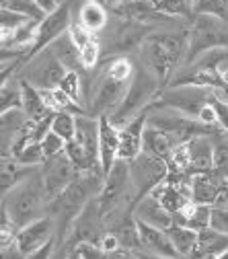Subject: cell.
I'll return each instance as SVG.
<instances>
[{"label":"cell","mask_w":228,"mask_h":259,"mask_svg":"<svg viewBox=\"0 0 228 259\" xmlns=\"http://www.w3.org/2000/svg\"><path fill=\"white\" fill-rule=\"evenodd\" d=\"M9 11L25 17L27 21H35L41 23L45 19V13L35 5V0H9Z\"/></svg>","instance_id":"obj_34"},{"label":"cell","mask_w":228,"mask_h":259,"mask_svg":"<svg viewBox=\"0 0 228 259\" xmlns=\"http://www.w3.org/2000/svg\"><path fill=\"white\" fill-rule=\"evenodd\" d=\"M169 177V167L165 160L154 158L146 152L136 156L129 163V179H132V189L136 196V204L152 193L158 185H162Z\"/></svg>","instance_id":"obj_5"},{"label":"cell","mask_w":228,"mask_h":259,"mask_svg":"<svg viewBox=\"0 0 228 259\" xmlns=\"http://www.w3.org/2000/svg\"><path fill=\"white\" fill-rule=\"evenodd\" d=\"M19 165L23 167H29V169H37L45 163V154H43V148L39 142H29L25 148H21L15 156H13Z\"/></svg>","instance_id":"obj_32"},{"label":"cell","mask_w":228,"mask_h":259,"mask_svg":"<svg viewBox=\"0 0 228 259\" xmlns=\"http://www.w3.org/2000/svg\"><path fill=\"white\" fill-rule=\"evenodd\" d=\"M224 181L226 179L218 177L214 171L191 175V202L200 206H214Z\"/></svg>","instance_id":"obj_17"},{"label":"cell","mask_w":228,"mask_h":259,"mask_svg":"<svg viewBox=\"0 0 228 259\" xmlns=\"http://www.w3.org/2000/svg\"><path fill=\"white\" fill-rule=\"evenodd\" d=\"M74 140L82 146L86 152L88 160L93 167H101L99 165V117H90V115H76V136Z\"/></svg>","instance_id":"obj_16"},{"label":"cell","mask_w":228,"mask_h":259,"mask_svg":"<svg viewBox=\"0 0 228 259\" xmlns=\"http://www.w3.org/2000/svg\"><path fill=\"white\" fill-rule=\"evenodd\" d=\"M148 35H150V25L125 19L119 25L115 37L111 39V50L113 52H127L132 48H140L148 39Z\"/></svg>","instance_id":"obj_19"},{"label":"cell","mask_w":228,"mask_h":259,"mask_svg":"<svg viewBox=\"0 0 228 259\" xmlns=\"http://www.w3.org/2000/svg\"><path fill=\"white\" fill-rule=\"evenodd\" d=\"M21 99H23L21 109L27 115L29 121H39V119H43V117H48L52 113L48 109V105L43 103V97H41L39 89H35L33 84H29L23 78H21Z\"/></svg>","instance_id":"obj_24"},{"label":"cell","mask_w":228,"mask_h":259,"mask_svg":"<svg viewBox=\"0 0 228 259\" xmlns=\"http://www.w3.org/2000/svg\"><path fill=\"white\" fill-rule=\"evenodd\" d=\"M41 148H43V154H45V158H52V156H58V154H62L64 152V148H66V142H64L58 134H54V132H50L41 142Z\"/></svg>","instance_id":"obj_39"},{"label":"cell","mask_w":228,"mask_h":259,"mask_svg":"<svg viewBox=\"0 0 228 259\" xmlns=\"http://www.w3.org/2000/svg\"><path fill=\"white\" fill-rule=\"evenodd\" d=\"M138 224V237H140V251L160 257V259H177L179 253L171 243V237L167 231L150 226L142 220H136Z\"/></svg>","instance_id":"obj_13"},{"label":"cell","mask_w":228,"mask_h":259,"mask_svg":"<svg viewBox=\"0 0 228 259\" xmlns=\"http://www.w3.org/2000/svg\"><path fill=\"white\" fill-rule=\"evenodd\" d=\"M138 56L142 60V68L148 70L160 82V87L169 82L171 72L177 68L175 62L171 60V56L165 52V48H162L160 44H156L154 39H150V37L140 46Z\"/></svg>","instance_id":"obj_12"},{"label":"cell","mask_w":228,"mask_h":259,"mask_svg":"<svg viewBox=\"0 0 228 259\" xmlns=\"http://www.w3.org/2000/svg\"><path fill=\"white\" fill-rule=\"evenodd\" d=\"M228 251V235L214 229H204L198 233V243L187 259H218Z\"/></svg>","instance_id":"obj_20"},{"label":"cell","mask_w":228,"mask_h":259,"mask_svg":"<svg viewBox=\"0 0 228 259\" xmlns=\"http://www.w3.org/2000/svg\"><path fill=\"white\" fill-rule=\"evenodd\" d=\"M82 3H99V5H105L107 0H82Z\"/></svg>","instance_id":"obj_56"},{"label":"cell","mask_w":228,"mask_h":259,"mask_svg":"<svg viewBox=\"0 0 228 259\" xmlns=\"http://www.w3.org/2000/svg\"><path fill=\"white\" fill-rule=\"evenodd\" d=\"M195 15H210L228 23V0H195Z\"/></svg>","instance_id":"obj_36"},{"label":"cell","mask_w":228,"mask_h":259,"mask_svg":"<svg viewBox=\"0 0 228 259\" xmlns=\"http://www.w3.org/2000/svg\"><path fill=\"white\" fill-rule=\"evenodd\" d=\"M109 259H142L138 255V251H129V249H119L115 253L109 255Z\"/></svg>","instance_id":"obj_53"},{"label":"cell","mask_w":228,"mask_h":259,"mask_svg":"<svg viewBox=\"0 0 228 259\" xmlns=\"http://www.w3.org/2000/svg\"><path fill=\"white\" fill-rule=\"evenodd\" d=\"M41 171V179H43V191L48 202L56 200L64 189H68L76 177L80 175L76 171V167L70 163V158L66 156V152H62L58 156L45 158V163L39 167Z\"/></svg>","instance_id":"obj_9"},{"label":"cell","mask_w":228,"mask_h":259,"mask_svg":"<svg viewBox=\"0 0 228 259\" xmlns=\"http://www.w3.org/2000/svg\"><path fill=\"white\" fill-rule=\"evenodd\" d=\"M23 99H21V78L13 74L9 82L0 89V115H5L9 111L21 109Z\"/></svg>","instance_id":"obj_27"},{"label":"cell","mask_w":228,"mask_h":259,"mask_svg":"<svg viewBox=\"0 0 228 259\" xmlns=\"http://www.w3.org/2000/svg\"><path fill=\"white\" fill-rule=\"evenodd\" d=\"M76 21L86 31H90V33H99V31H103L107 27L109 15H107L105 5H99V3H82L80 9H78Z\"/></svg>","instance_id":"obj_25"},{"label":"cell","mask_w":228,"mask_h":259,"mask_svg":"<svg viewBox=\"0 0 228 259\" xmlns=\"http://www.w3.org/2000/svg\"><path fill=\"white\" fill-rule=\"evenodd\" d=\"M212 107H214V111H216L218 127L222 130V132H226V134H228V103H226V101L222 99V97L218 95V91H216L214 99H212Z\"/></svg>","instance_id":"obj_42"},{"label":"cell","mask_w":228,"mask_h":259,"mask_svg":"<svg viewBox=\"0 0 228 259\" xmlns=\"http://www.w3.org/2000/svg\"><path fill=\"white\" fill-rule=\"evenodd\" d=\"M218 259H228V251H226V253H224V255H220V257H218Z\"/></svg>","instance_id":"obj_58"},{"label":"cell","mask_w":228,"mask_h":259,"mask_svg":"<svg viewBox=\"0 0 228 259\" xmlns=\"http://www.w3.org/2000/svg\"><path fill=\"white\" fill-rule=\"evenodd\" d=\"M50 50L54 52V56L62 62V66L66 68V70H78L80 68V50L72 44V39L68 37V33H64L62 37H58L50 46Z\"/></svg>","instance_id":"obj_26"},{"label":"cell","mask_w":228,"mask_h":259,"mask_svg":"<svg viewBox=\"0 0 228 259\" xmlns=\"http://www.w3.org/2000/svg\"><path fill=\"white\" fill-rule=\"evenodd\" d=\"M160 93V82L142 66L136 70L132 82L127 84V91L123 95V99L119 107L109 115V121L115 127H123L129 123L134 117H138L144 109L150 107V103L156 99V95Z\"/></svg>","instance_id":"obj_2"},{"label":"cell","mask_w":228,"mask_h":259,"mask_svg":"<svg viewBox=\"0 0 228 259\" xmlns=\"http://www.w3.org/2000/svg\"><path fill=\"white\" fill-rule=\"evenodd\" d=\"M224 66H228V60H226V62H224Z\"/></svg>","instance_id":"obj_60"},{"label":"cell","mask_w":228,"mask_h":259,"mask_svg":"<svg viewBox=\"0 0 228 259\" xmlns=\"http://www.w3.org/2000/svg\"><path fill=\"white\" fill-rule=\"evenodd\" d=\"M0 259H25V255L19 251V247L15 243V245H11V247L0 251Z\"/></svg>","instance_id":"obj_52"},{"label":"cell","mask_w":228,"mask_h":259,"mask_svg":"<svg viewBox=\"0 0 228 259\" xmlns=\"http://www.w3.org/2000/svg\"><path fill=\"white\" fill-rule=\"evenodd\" d=\"M218 95H220V97H222V99H224V101L228 103V87H224V89H220V91H218Z\"/></svg>","instance_id":"obj_54"},{"label":"cell","mask_w":228,"mask_h":259,"mask_svg":"<svg viewBox=\"0 0 228 259\" xmlns=\"http://www.w3.org/2000/svg\"><path fill=\"white\" fill-rule=\"evenodd\" d=\"M54 239H56V222L52 216H43L35 222L23 226V229H19L15 243L23 255H31Z\"/></svg>","instance_id":"obj_11"},{"label":"cell","mask_w":228,"mask_h":259,"mask_svg":"<svg viewBox=\"0 0 228 259\" xmlns=\"http://www.w3.org/2000/svg\"><path fill=\"white\" fill-rule=\"evenodd\" d=\"M52 132L58 134L64 142H70L76 136V115L70 111H58L52 119Z\"/></svg>","instance_id":"obj_31"},{"label":"cell","mask_w":228,"mask_h":259,"mask_svg":"<svg viewBox=\"0 0 228 259\" xmlns=\"http://www.w3.org/2000/svg\"><path fill=\"white\" fill-rule=\"evenodd\" d=\"M19 70H21V78L27 80L29 84H33L35 89H56L62 82L64 74L68 72L50 48L33 56L29 62L21 64Z\"/></svg>","instance_id":"obj_6"},{"label":"cell","mask_w":228,"mask_h":259,"mask_svg":"<svg viewBox=\"0 0 228 259\" xmlns=\"http://www.w3.org/2000/svg\"><path fill=\"white\" fill-rule=\"evenodd\" d=\"M27 115L23 109L9 111L5 115H0V163L7 158H13V144L15 138L21 130L27 125Z\"/></svg>","instance_id":"obj_18"},{"label":"cell","mask_w":228,"mask_h":259,"mask_svg":"<svg viewBox=\"0 0 228 259\" xmlns=\"http://www.w3.org/2000/svg\"><path fill=\"white\" fill-rule=\"evenodd\" d=\"M127 84L129 82H117V80L109 78L103 72V68H101L99 78L93 80L95 89L88 95L90 97V105H88V113L86 115H90V117H103V115H107L109 117L119 107L123 95L127 91Z\"/></svg>","instance_id":"obj_8"},{"label":"cell","mask_w":228,"mask_h":259,"mask_svg":"<svg viewBox=\"0 0 228 259\" xmlns=\"http://www.w3.org/2000/svg\"><path fill=\"white\" fill-rule=\"evenodd\" d=\"M64 93H66L74 103H78L82 107V101H84V84H82V76L78 74V70H68L64 74L62 82L58 84Z\"/></svg>","instance_id":"obj_33"},{"label":"cell","mask_w":228,"mask_h":259,"mask_svg":"<svg viewBox=\"0 0 228 259\" xmlns=\"http://www.w3.org/2000/svg\"><path fill=\"white\" fill-rule=\"evenodd\" d=\"M74 251L82 257V259H109V255L95 243H80L74 247Z\"/></svg>","instance_id":"obj_43"},{"label":"cell","mask_w":228,"mask_h":259,"mask_svg":"<svg viewBox=\"0 0 228 259\" xmlns=\"http://www.w3.org/2000/svg\"><path fill=\"white\" fill-rule=\"evenodd\" d=\"M103 72L117 82H132V78L136 74L134 64L125 56H115L113 60H107L105 66H103Z\"/></svg>","instance_id":"obj_30"},{"label":"cell","mask_w":228,"mask_h":259,"mask_svg":"<svg viewBox=\"0 0 228 259\" xmlns=\"http://www.w3.org/2000/svg\"><path fill=\"white\" fill-rule=\"evenodd\" d=\"M146 115L148 109H144L138 117L119 127V160L132 163L136 156L142 154V134L146 127Z\"/></svg>","instance_id":"obj_14"},{"label":"cell","mask_w":228,"mask_h":259,"mask_svg":"<svg viewBox=\"0 0 228 259\" xmlns=\"http://www.w3.org/2000/svg\"><path fill=\"white\" fill-rule=\"evenodd\" d=\"M68 259H82V257H80V255H78V253L72 249V251H70V255H68Z\"/></svg>","instance_id":"obj_55"},{"label":"cell","mask_w":228,"mask_h":259,"mask_svg":"<svg viewBox=\"0 0 228 259\" xmlns=\"http://www.w3.org/2000/svg\"><path fill=\"white\" fill-rule=\"evenodd\" d=\"M70 25H72V7H70V3H62L58 11H54L52 15H45V19L39 23L33 48H31L19 62L25 64L33 56H37L39 52H43L45 48H50L58 37H62L64 33H68Z\"/></svg>","instance_id":"obj_7"},{"label":"cell","mask_w":228,"mask_h":259,"mask_svg":"<svg viewBox=\"0 0 228 259\" xmlns=\"http://www.w3.org/2000/svg\"><path fill=\"white\" fill-rule=\"evenodd\" d=\"M210 229L228 235V210L222 208H214L212 206V218H210Z\"/></svg>","instance_id":"obj_44"},{"label":"cell","mask_w":228,"mask_h":259,"mask_svg":"<svg viewBox=\"0 0 228 259\" xmlns=\"http://www.w3.org/2000/svg\"><path fill=\"white\" fill-rule=\"evenodd\" d=\"M7 66H9V64H0V70H5Z\"/></svg>","instance_id":"obj_59"},{"label":"cell","mask_w":228,"mask_h":259,"mask_svg":"<svg viewBox=\"0 0 228 259\" xmlns=\"http://www.w3.org/2000/svg\"><path fill=\"white\" fill-rule=\"evenodd\" d=\"M99 247H101L107 255H111V253H115V251H119V249H121L119 239H117L113 233H105V235H103V239H101V243H99Z\"/></svg>","instance_id":"obj_45"},{"label":"cell","mask_w":228,"mask_h":259,"mask_svg":"<svg viewBox=\"0 0 228 259\" xmlns=\"http://www.w3.org/2000/svg\"><path fill=\"white\" fill-rule=\"evenodd\" d=\"M154 5L160 13L173 17H187L195 13V0H154Z\"/></svg>","instance_id":"obj_35"},{"label":"cell","mask_w":228,"mask_h":259,"mask_svg":"<svg viewBox=\"0 0 228 259\" xmlns=\"http://www.w3.org/2000/svg\"><path fill=\"white\" fill-rule=\"evenodd\" d=\"M167 233H169L171 243H173V247L177 249L179 257L187 259L189 253L193 251L195 243H198V233L191 231V229H187V226H171Z\"/></svg>","instance_id":"obj_29"},{"label":"cell","mask_w":228,"mask_h":259,"mask_svg":"<svg viewBox=\"0 0 228 259\" xmlns=\"http://www.w3.org/2000/svg\"><path fill=\"white\" fill-rule=\"evenodd\" d=\"M134 216H136V220H142V222L156 226V229H162V231H169L173 226V214L162 208L160 202L152 193H148L146 198H142L134 206Z\"/></svg>","instance_id":"obj_21"},{"label":"cell","mask_w":228,"mask_h":259,"mask_svg":"<svg viewBox=\"0 0 228 259\" xmlns=\"http://www.w3.org/2000/svg\"><path fill=\"white\" fill-rule=\"evenodd\" d=\"M64 152H66V156L70 158V163L76 167L78 173H84V171H90V169H97L90 165V160L86 156V152L82 150V146L76 142V140H70L66 142V148H64Z\"/></svg>","instance_id":"obj_38"},{"label":"cell","mask_w":228,"mask_h":259,"mask_svg":"<svg viewBox=\"0 0 228 259\" xmlns=\"http://www.w3.org/2000/svg\"><path fill=\"white\" fill-rule=\"evenodd\" d=\"M70 251H72V247H70L68 243H58V245H56V251L52 253L50 259H68Z\"/></svg>","instance_id":"obj_51"},{"label":"cell","mask_w":228,"mask_h":259,"mask_svg":"<svg viewBox=\"0 0 228 259\" xmlns=\"http://www.w3.org/2000/svg\"><path fill=\"white\" fill-rule=\"evenodd\" d=\"M214 208H222V210H228V179L224 181L220 193H218V198L214 202Z\"/></svg>","instance_id":"obj_49"},{"label":"cell","mask_w":228,"mask_h":259,"mask_svg":"<svg viewBox=\"0 0 228 259\" xmlns=\"http://www.w3.org/2000/svg\"><path fill=\"white\" fill-rule=\"evenodd\" d=\"M214 142V173L222 179H228V134L218 130L212 134Z\"/></svg>","instance_id":"obj_28"},{"label":"cell","mask_w":228,"mask_h":259,"mask_svg":"<svg viewBox=\"0 0 228 259\" xmlns=\"http://www.w3.org/2000/svg\"><path fill=\"white\" fill-rule=\"evenodd\" d=\"M119 160V127H115L107 115L99 117V165L107 175Z\"/></svg>","instance_id":"obj_15"},{"label":"cell","mask_w":228,"mask_h":259,"mask_svg":"<svg viewBox=\"0 0 228 259\" xmlns=\"http://www.w3.org/2000/svg\"><path fill=\"white\" fill-rule=\"evenodd\" d=\"M35 5L45 13V15H52L54 11H58L60 9V0H35Z\"/></svg>","instance_id":"obj_50"},{"label":"cell","mask_w":228,"mask_h":259,"mask_svg":"<svg viewBox=\"0 0 228 259\" xmlns=\"http://www.w3.org/2000/svg\"><path fill=\"white\" fill-rule=\"evenodd\" d=\"M25 56V52L19 50H7V48H0V64H13L17 60H21Z\"/></svg>","instance_id":"obj_47"},{"label":"cell","mask_w":228,"mask_h":259,"mask_svg":"<svg viewBox=\"0 0 228 259\" xmlns=\"http://www.w3.org/2000/svg\"><path fill=\"white\" fill-rule=\"evenodd\" d=\"M9 7V0H0V9H7Z\"/></svg>","instance_id":"obj_57"},{"label":"cell","mask_w":228,"mask_h":259,"mask_svg":"<svg viewBox=\"0 0 228 259\" xmlns=\"http://www.w3.org/2000/svg\"><path fill=\"white\" fill-rule=\"evenodd\" d=\"M179 144H175V140L165 134V132H160V130L156 127H150L146 125L144 127V134H142V152L154 156V158H160V160H169V156L173 154V150L177 148Z\"/></svg>","instance_id":"obj_23"},{"label":"cell","mask_w":228,"mask_h":259,"mask_svg":"<svg viewBox=\"0 0 228 259\" xmlns=\"http://www.w3.org/2000/svg\"><path fill=\"white\" fill-rule=\"evenodd\" d=\"M105 222H103V216H101V210H99V204H97V198L90 200L84 210L80 212V216L76 218L72 231H70V237H68V245L74 249L76 245L80 243H95L99 245L103 235H105Z\"/></svg>","instance_id":"obj_10"},{"label":"cell","mask_w":228,"mask_h":259,"mask_svg":"<svg viewBox=\"0 0 228 259\" xmlns=\"http://www.w3.org/2000/svg\"><path fill=\"white\" fill-rule=\"evenodd\" d=\"M19 68H21V64H19V60H17V62L9 64V66H7L5 70H0V89H3V87L9 82V78H11L13 74H17V72H19Z\"/></svg>","instance_id":"obj_48"},{"label":"cell","mask_w":228,"mask_h":259,"mask_svg":"<svg viewBox=\"0 0 228 259\" xmlns=\"http://www.w3.org/2000/svg\"><path fill=\"white\" fill-rule=\"evenodd\" d=\"M68 37H70L72 44L80 50V48H84V46L93 39V33H90V31H86L78 21H72V25H70V29H68Z\"/></svg>","instance_id":"obj_41"},{"label":"cell","mask_w":228,"mask_h":259,"mask_svg":"<svg viewBox=\"0 0 228 259\" xmlns=\"http://www.w3.org/2000/svg\"><path fill=\"white\" fill-rule=\"evenodd\" d=\"M23 23H27L25 17L9 11V9H0V31H9V33H15V29H19Z\"/></svg>","instance_id":"obj_40"},{"label":"cell","mask_w":228,"mask_h":259,"mask_svg":"<svg viewBox=\"0 0 228 259\" xmlns=\"http://www.w3.org/2000/svg\"><path fill=\"white\" fill-rule=\"evenodd\" d=\"M226 48L228 50V23L210 15H195L193 27L189 29V48L185 66L208 50Z\"/></svg>","instance_id":"obj_3"},{"label":"cell","mask_w":228,"mask_h":259,"mask_svg":"<svg viewBox=\"0 0 228 259\" xmlns=\"http://www.w3.org/2000/svg\"><path fill=\"white\" fill-rule=\"evenodd\" d=\"M101 64V41L93 37L84 48H80V68L95 70Z\"/></svg>","instance_id":"obj_37"},{"label":"cell","mask_w":228,"mask_h":259,"mask_svg":"<svg viewBox=\"0 0 228 259\" xmlns=\"http://www.w3.org/2000/svg\"><path fill=\"white\" fill-rule=\"evenodd\" d=\"M56 245H58V241L54 239V241H50L48 245H43L41 249L33 251L31 255H25V259H50V257H52V253L56 251Z\"/></svg>","instance_id":"obj_46"},{"label":"cell","mask_w":228,"mask_h":259,"mask_svg":"<svg viewBox=\"0 0 228 259\" xmlns=\"http://www.w3.org/2000/svg\"><path fill=\"white\" fill-rule=\"evenodd\" d=\"M216 91L214 89H200V87H169L156 95L150 103L158 109H175L187 117L198 119V113L212 103Z\"/></svg>","instance_id":"obj_4"},{"label":"cell","mask_w":228,"mask_h":259,"mask_svg":"<svg viewBox=\"0 0 228 259\" xmlns=\"http://www.w3.org/2000/svg\"><path fill=\"white\" fill-rule=\"evenodd\" d=\"M189 150V163H191V175L195 173H208L214 169V142L212 136H195L187 142Z\"/></svg>","instance_id":"obj_22"},{"label":"cell","mask_w":228,"mask_h":259,"mask_svg":"<svg viewBox=\"0 0 228 259\" xmlns=\"http://www.w3.org/2000/svg\"><path fill=\"white\" fill-rule=\"evenodd\" d=\"M0 208L5 210L9 220L17 226V231L31 224V222L43 218V216H48V214H43V210L48 208V198H45V191H43L41 171L35 169L25 179H21L15 187H11L3 196Z\"/></svg>","instance_id":"obj_1"}]
</instances>
